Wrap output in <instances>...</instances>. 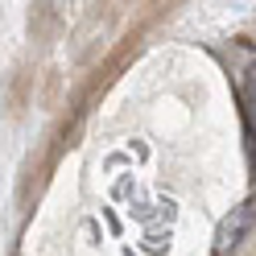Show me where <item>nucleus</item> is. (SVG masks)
Listing matches in <instances>:
<instances>
[{
	"label": "nucleus",
	"mask_w": 256,
	"mask_h": 256,
	"mask_svg": "<svg viewBox=\"0 0 256 256\" xmlns=\"http://www.w3.org/2000/svg\"><path fill=\"white\" fill-rule=\"evenodd\" d=\"M252 219H256V198H244V202H236L232 206V215L219 223V232H215V256H228L240 240L248 236L252 228Z\"/></svg>",
	"instance_id": "1"
}]
</instances>
